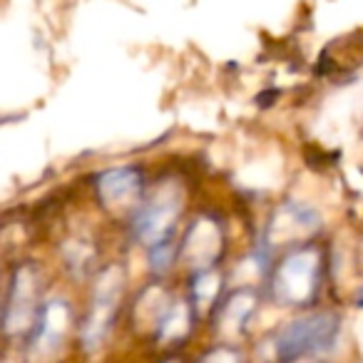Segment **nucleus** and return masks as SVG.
Returning <instances> with one entry per match:
<instances>
[{"instance_id": "1", "label": "nucleus", "mask_w": 363, "mask_h": 363, "mask_svg": "<svg viewBox=\"0 0 363 363\" xmlns=\"http://www.w3.org/2000/svg\"><path fill=\"white\" fill-rule=\"evenodd\" d=\"M318 286H321V252L316 247H301L277 264L272 294L279 303L306 306L316 298Z\"/></svg>"}, {"instance_id": "2", "label": "nucleus", "mask_w": 363, "mask_h": 363, "mask_svg": "<svg viewBox=\"0 0 363 363\" xmlns=\"http://www.w3.org/2000/svg\"><path fill=\"white\" fill-rule=\"evenodd\" d=\"M341 331V318L331 311H316L289 321L277 333V353L284 361L301 356H318L333 351Z\"/></svg>"}, {"instance_id": "3", "label": "nucleus", "mask_w": 363, "mask_h": 363, "mask_svg": "<svg viewBox=\"0 0 363 363\" xmlns=\"http://www.w3.org/2000/svg\"><path fill=\"white\" fill-rule=\"evenodd\" d=\"M43 303L38 301V269L33 264H23L13 272L11 289L3 303V328L8 336L23 331H33L38 311Z\"/></svg>"}, {"instance_id": "4", "label": "nucleus", "mask_w": 363, "mask_h": 363, "mask_svg": "<svg viewBox=\"0 0 363 363\" xmlns=\"http://www.w3.org/2000/svg\"><path fill=\"white\" fill-rule=\"evenodd\" d=\"M122 294V274L117 267H107L100 277L95 291V301L87 313L85 323H82V346L85 351H95L105 343L107 333L112 328L117 313V301Z\"/></svg>"}, {"instance_id": "5", "label": "nucleus", "mask_w": 363, "mask_h": 363, "mask_svg": "<svg viewBox=\"0 0 363 363\" xmlns=\"http://www.w3.org/2000/svg\"><path fill=\"white\" fill-rule=\"evenodd\" d=\"M182 209L179 194L174 189H162L152 199L137 204L135 222H132V234L135 239H140L147 247H155V244L169 239L172 229H174V219Z\"/></svg>"}, {"instance_id": "6", "label": "nucleus", "mask_w": 363, "mask_h": 363, "mask_svg": "<svg viewBox=\"0 0 363 363\" xmlns=\"http://www.w3.org/2000/svg\"><path fill=\"white\" fill-rule=\"evenodd\" d=\"M70 326V306L62 298H50L40 306L35 318V326L28 338V351L33 358L50 356L57 351V346L65 338V331Z\"/></svg>"}, {"instance_id": "7", "label": "nucleus", "mask_w": 363, "mask_h": 363, "mask_svg": "<svg viewBox=\"0 0 363 363\" xmlns=\"http://www.w3.org/2000/svg\"><path fill=\"white\" fill-rule=\"evenodd\" d=\"M142 172L137 167H117V169H107L97 177L95 189L97 199L105 204L107 209H125L137 204L142 197Z\"/></svg>"}, {"instance_id": "8", "label": "nucleus", "mask_w": 363, "mask_h": 363, "mask_svg": "<svg viewBox=\"0 0 363 363\" xmlns=\"http://www.w3.org/2000/svg\"><path fill=\"white\" fill-rule=\"evenodd\" d=\"M222 252V232L212 219H197L184 234L179 254L184 262L192 264L197 272L212 269L217 254Z\"/></svg>"}, {"instance_id": "9", "label": "nucleus", "mask_w": 363, "mask_h": 363, "mask_svg": "<svg viewBox=\"0 0 363 363\" xmlns=\"http://www.w3.org/2000/svg\"><path fill=\"white\" fill-rule=\"evenodd\" d=\"M321 229V219L311 207L303 204H286L279 209L277 219L272 224V239L281 244L286 242H298V239H308Z\"/></svg>"}, {"instance_id": "10", "label": "nucleus", "mask_w": 363, "mask_h": 363, "mask_svg": "<svg viewBox=\"0 0 363 363\" xmlns=\"http://www.w3.org/2000/svg\"><path fill=\"white\" fill-rule=\"evenodd\" d=\"M254 308H257V296L252 291H237L229 298H224L217 308H214V321H217V331L222 333L227 341L237 338L239 333L247 328L249 318H252Z\"/></svg>"}, {"instance_id": "11", "label": "nucleus", "mask_w": 363, "mask_h": 363, "mask_svg": "<svg viewBox=\"0 0 363 363\" xmlns=\"http://www.w3.org/2000/svg\"><path fill=\"white\" fill-rule=\"evenodd\" d=\"M192 328V308L189 303H169V308L164 311V316L157 323V338L164 343L182 341Z\"/></svg>"}, {"instance_id": "12", "label": "nucleus", "mask_w": 363, "mask_h": 363, "mask_svg": "<svg viewBox=\"0 0 363 363\" xmlns=\"http://www.w3.org/2000/svg\"><path fill=\"white\" fill-rule=\"evenodd\" d=\"M219 291H222V277L212 269L197 272L192 284V301L197 311H207V308L219 306Z\"/></svg>"}, {"instance_id": "13", "label": "nucleus", "mask_w": 363, "mask_h": 363, "mask_svg": "<svg viewBox=\"0 0 363 363\" xmlns=\"http://www.w3.org/2000/svg\"><path fill=\"white\" fill-rule=\"evenodd\" d=\"M174 257H177V249L172 247L169 239H164V242L150 247V267H152V272H155V274L169 272L172 264H174Z\"/></svg>"}, {"instance_id": "14", "label": "nucleus", "mask_w": 363, "mask_h": 363, "mask_svg": "<svg viewBox=\"0 0 363 363\" xmlns=\"http://www.w3.org/2000/svg\"><path fill=\"white\" fill-rule=\"evenodd\" d=\"M202 363H239V356L229 346H222V348H214L212 353H207Z\"/></svg>"}, {"instance_id": "15", "label": "nucleus", "mask_w": 363, "mask_h": 363, "mask_svg": "<svg viewBox=\"0 0 363 363\" xmlns=\"http://www.w3.org/2000/svg\"><path fill=\"white\" fill-rule=\"evenodd\" d=\"M284 363H323V361L313 356H301V358H291V361H284Z\"/></svg>"}, {"instance_id": "16", "label": "nucleus", "mask_w": 363, "mask_h": 363, "mask_svg": "<svg viewBox=\"0 0 363 363\" xmlns=\"http://www.w3.org/2000/svg\"><path fill=\"white\" fill-rule=\"evenodd\" d=\"M167 363H174V361H167Z\"/></svg>"}]
</instances>
